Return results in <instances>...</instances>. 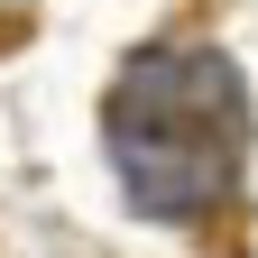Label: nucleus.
I'll use <instances>...</instances> for the list:
<instances>
[{"label":"nucleus","mask_w":258,"mask_h":258,"mask_svg":"<svg viewBox=\"0 0 258 258\" xmlns=\"http://www.w3.org/2000/svg\"><path fill=\"white\" fill-rule=\"evenodd\" d=\"M102 139L148 221H203L240 184L249 83L221 46H148L120 64V83L102 102Z\"/></svg>","instance_id":"nucleus-1"}]
</instances>
